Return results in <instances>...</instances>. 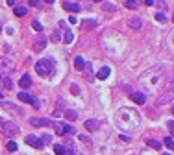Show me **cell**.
<instances>
[{
  "label": "cell",
  "mask_w": 174,
  "mask_h": 155,
  "mask_svg": "<svg viewBox=\"0 0 174 155\" xmlns=\"http://www.w3.org/2000/svg\"><path fill=\"white\" fill-rule=\"evenodd\" d=\"M54 126H56V133H57V135H65V124H61V122H56Z\"/></svg>",
  "instance_id": "d6986e66"
},
{
  "label": "cell",
  "mask_w": 174,
  "mask_h": 155,
  "mask_svg": "<svg viewBox=\"0 0 174 155\" xmlns=\"http://www.w3.org/2000/svg\"><path fill=\"white\" fill-rule=\"evenodd\" d=\"M135 6H137V0H126V7L135 9Z\"/></svg>",
  "instance_id": "d4e9b609"
},
{
  "label": "cell",
  "mask_w": 174,
  "mask_h": 155,
  "mask_svg": "<svg viewBox=\"0 0 174 155\" xmlns=\"http://www.w3.org/2000/svg\"><path fill=\"white\" fill-rule=\"evenodd\" d=\"M41 141H43V142H50V141H52V137H50V135H43V137H41Z\"/></svg>",
  "instance_id": "d6a6232c"
},
{
  "label": "cell",
  "mask_w": 174,
  "mask_h": 155,
  "mask_svg": "<svg viewBox=\"0 0 174 155\" xmlns=\"http://www.w3.org/2000/svg\"><path fill=\"white\" fill-rule=\"evenodd\" d=\"M4 87H6V89H11V87H13V83H11V80H9V78H6V80H4Z\"/></svg>",
  "instance_id": "f1b7e54d"
},
{
  "label": "cell",
  "mask_w": 174,
  "mask_h": 155,
  "mask_svg": "<svg viewBox=\"0 0 174 155\" xmlns=\"http://www.w3.org/2000/svg\"><path fill=\"white\" fill-rule=\"evenodd\" d=\"M45 46H46V37H45V35H41V37L37 39V43L33 44V50H35V52H41Z\"/></svg>",
  "instance_id": "ba28073f"
},
{
  "label": "cell",
  "mask_w": 174,
  "mask_h": 155,
  "mask_svg": "<svg viewBox=\"0 0 174 155\" xmlns=\"http://www.w3.org/2000/svg\"><path fill=\"white\" fill-rule=\"evenodd\" d=\"M19 85H20L22 89H30V87H32V78H30L28 74L20 76V81H19Z\"/></svg>",
  "instance_id": "9c48e42d"
},
{
  "label": "cell",
  "mask_w": 174,
  "mask_h": 155,
  "mask_svg": "<svg viewBox=\"0 0 174 155\" xmlns=\"http://www.w3.org/2000/svg\"><path fill=\"white\" fill-rule=\"evenodd\" d=\"M0 98H2V92H0Z\"/></svg>",
  "instance_id": "60d3db41"
},
{
  "label": "cell",
  "mask_w": 174,
  "mask_h": 155,
  "mask_svg": "<svg viewBox=\"0 0 174 155\" xmlns=\"http://www.w3.org/2000/svg\"><path fill=\"white\" fill-rule=\"evenodd\" d=\"M74 67H76V70H83V68H85V61L78 55V57L74 59Z\"/></svg>",
  "instance_id": "5bb4252c"
},
{
  "label": "cell",
  "mask_w": 174,
  "mask_h": 155,
  "mask_svg": "<svg viewBox=\"0 0 174 155\" xmlns=\"http://www.w3.org/2000/svg\"><path fill=\"white\" fill-rule=\"evenodd\" d=\"M26 144L32 146V148H37V150H43V148H45V142H43L39 137H35V135H28V137H26Z\"/></svg>",
  "instance_id": "277c9868"
},
{
  "label": "cell",
  "mask_w": 174,
  "mask_h": 155,
  "mask_svg": "<svg viewBox=\"0 0 174 155\" xmlns=\"http://www.w3.org/2000/svg\"><path fill=\"white\" fill-rule=\"evenodd\" d=\"M45 2H46V4H54V0H45Z\"/></svg>",
  "instance_id": "74e56055"
},
{
  "label": "cell",
  "mask_w": 174,
  "mask_h": 155,
  "mask_svg": "<svg viewBox=\"0 0 174 155\" xmlns=\"http://www.w3.org/2000/svg\"><path fill=\"white\" fill-rule=\"evenodd\" d=\"M30 4H32V6H39V4H41V0H30Z\"/></svg>",
  "instance_id": "e575fe53"
},
{
  "label": "cell",
  "mask_w": 174,
  "mask_h": 155,
  "mask_svg": "<svg viewBox=\"0 0 174 155\" xmlns=\"http://www.w3.org/2000/svg\"><path fill=\"white\" fill-rule=\"evenodd\" d=\"M109 72H111V70H109V67H102V68L96 72V78H98V80H106V78L109 76Z\"/></svg>",
  "instance_id": "8fae6325"
},
{
  "label": "cell",
  "mask_w": 174,
  "mask_h": 155,
  "mask_svg": "<svg viewBox=\"0 0 174 155\" xmlns=\"http://www.w3.org/2000/svg\"><path fill=\"white\" fill-rule=\"evenodd\" d=\"M98 126H100V124H98L96 120H87V122H85V128H87L89 131H95V129H98Z\"/></svg>",
  "instance_id": "9a60e30c"
},
{
  "label": "cell",
  "mask_w": 174,
  "mask_h": 155,
  "mask_svg": "<svg viewBox=\"0 0 174 155\" xmlns=\"http://www.w3.org/2000/svg\"><path fill=\"white\" fill-rule=\"evenodd\" d=\"M69 22H70V24H76V22H78V18L72 15V17H69Z\"/></svg>",
  "instance_id": "836d02e7"
},
{
  "label": "cell",
  "mask_w": 174,
  "mask_h": 155,
  "mask_svg": "<svg viewBox=\"0 0 174 155\" xmlns=\"http://www.w3.org/2000/svg\"><path fill=\"white\" fill-rule=\"evenodd\" d=\"M30 124L35 126V128H46V126H50V120H46V118H32Z\"/></svg>",
  "instance_id": "8992f818"
},
{
  "label": "cell",
  "mask_w": 174,
  "mask_h": 155,
  "mask_svg": "<svg viewBox=\"0 0 174 155\" xmlns=\"http://www.w3.org/2000/svg\"><path fill=\"white\" fill-rule=\"evenodd\" d=\"M63 7H65L67 11H72V13L80 11V4H74V2H63Z\"/></svg>",
  "instance_id": "30bf717a"
},
{
  "label": "cell",
  "mask_w": 174,
  "mask_h": 155,
  "mask_svg": "<svg viewBox=\"0 0 174 155\" xmlns=\"http://www.w3.org/2000/svg\"><path fill=\"white\" fill-rule=\"evenodd\" d=\"M163 144H165V146H169V148H171V150H174V141H172V139H169V137H167V139H165V142H163Z\"/></svg>",
  "instance_id": "484cf974"
},
{
  "label": "cell",
  "mask_w": 174,
  "mask_h": 155,
  "mask_svg": "<svg viewBox=\"0 0 174 155\" xmlns=\"http://www.w3.org/2000/svg\"><path fill=\"white\" fill-rule=\"evenodd\" d=\"M76 116H78L76 111H72V109H67V111H65V118H67V120L72 122V120H76Z\"/></svg>",
  "instance_id": "e0dca14e"
},
{
  "label": "cell",
  "mask_w": 174,
  "mask_h": 155,
  "mask_svg": "<svg viewBox=\"0 0 174 155\" xmlns=\"http://www.w3.org/2000/svg\"><path fill=\"white\" fill-rule=\"evenodd\" d=\"M65 133H67V135H72V133H74V128L69 126V124H65Z\"/></svg>",
  "instance_id": "4316f807"
},
{
  "label": "cell",
  "mask_w": 174,
  "mask_h": 155,
  "mask_svg": "<svg viewBox=\"0 0 174 155\" xmlns=\"http://www.w3.org/2000/svg\"><path fill=\"white\" fill-rule=\"evenodd\" d=\"M15 68V63L11 59H6V57H0V74L2 72H11Z\"/></svg>",
  "instance_id": "5b68a950"
},
{
  "label": "cell",
  "mask_w": 174,
  "mask_h": 155,
  "mask_svg": "<svg viewBox=\"0 0 174 155\" xmlns=\"http://www.w3.org/2000/svg\"><path fill=\"white\" fill-rule=\"evenodd\" d=\"M72 39H74L72 31L70 30H65V43H72Z\"/></svg>",
  "instance_id": "7402d4cb"
},
{
  "label": "cell",
  "mask_w": 174,
  "mask_h": 155,
  "mask_svg": "<svg viewBox=\"0 0 174 155\" xmlns=\"http://www.w3.org/2000/svg\"><path fill=\"white\" fill-rule=\"evenodd\" d=\"M115 120H117V126L121 129H124V131H132V129H135L141 124V116L134 109H126V107L117 113Z\"/></svg>",
  "instance_id": "6da1fadb"
},
{
  "label": "cell",
  "mask_w": 174,
  "mask_h": 155,
  "mask_svg": "<svg viewBox=\"0 0 174 155\" xmlns=\"http://www.w3.org/2000/svg\"><path fill=\"white\" fill-rule=\"evenodd\" d=\"M130 98H132L135 104H139V105H143V104L146 102V98H145L143 92H130Z\"/></svg>",
  "instance_id": "52a82bcc"
},
{
  "label": "cell",
  "mask_w": 174,
  "mask_h": 155,
  "mask_svg": "<svg viewBox=\"0 0 174 155\" xmlns=\"http://www.w3.org/2000/svg\"><path fill=\"white\" fill-rule=\"evenodd\" d=\"M52 39H54V43H59V33L54 31V33H52Z\"/></svg>",
  "instance_id": "1f68e13d"
},
{
  "label": "cell",
  "mask_w": 174,
  "mask_h": 155,
  "mask_svg": "<svg viewBox=\"0 0 174 155\" xmlns=\"http://www.w3.org/2000/svg\"><path fill=\"white\" fill-rule=\"evenodd\" d=\"M7 4H9V6H13V4H15V0H7Z\"/></svg>",
  "instance_id": "8d00e7d4"
},
{
  "label": "cell",
  "mask_w": 174,
  "mask_h": 155,
  "mask_svg": "<svg viewBox=\"0 0 174 155\" xmlns=\"http://www.w3.org/2000/svg\"><path fill=\"white\" fill-rule=\"evenodd\" d=\"M35 70H37V74L39 76H50L52 72H54V59H41V61H37L35 63Z\"/></svg>",
  "instance_id": "7a4b0ae2"
},
{
  "label": "cell",
  "mask_w": 174,
  "mask_h": 155,
  "mask_svg": "<svg viewBox=\"0 0 174 155\" xmlns=\"http://www.w3.org/2000/svg\"><path fill=\"white\" fill-rule=\"evenodd\" d=\"M148 146H150V148H154V150H161V146H163V144H161V142H158V141H148Z\"/></svg>",
  "instance_id": "44dd1931"
},
{
  "label": "cell",
  "mask_w": 174,
  "mask_h": 155,
  "mask_svg": "<svg viewBox=\"0 0 174 155\" xmlns=\"http://www.w3.org/2000/svg\"><path fill=\"white\" fill-rule=\"evenodd\" d=\"M163 155H171V153H163Z\"/></svg>",
  "instance_id": "ab89813d"
},
{
  "label": "cell",
  "mask_w": 174,
  "mask_h": 155,
  "mask_svg": "<svg viewBox=\"0 0 174 155\" xmlns=\"http://www.w3.org/2000/svg\"><path fill=\"white\" fill-rule=\"evenodd\" d=\"M93 2H104V0H93Z\"/></svg>",
  "instance_id": "f35d334b"
},
{
  "label": "cell",
  "mask_w": 174,
  "mask_h": 155,
  "mask_svg": "<svg viewBox=\"0 0 174 155\" xmlns=\"http://www.w3.org/2000/svg\"><path fill=\"white\" fill-rule=\"evenodd\" d=\"M141 24H143V20H141V18H137V17L130 20V26H132L134 30H137V28H141Z\"/></svg>",
  "instance_id": "ac0fdd59"
},
{
  "label": "cell",
  "mask_w": 174,
  "mask_h": 155,
  "mask_svg": "<svg viewBox=\"0 0 174 155\" xmlns=\"http://www.w3.org/2000/svg\"><path fill=\"white\" fill-rule=\"evenodd\" d=\"M63 148H65V155H76V150H74V144L72 142H65Z\"/></svg>",
  "instance_id": "7c38bea8"
},
{
  "label": "cell",
  "mask_w": 174,
  "mask_h": 155,
  "mask_svg": "<svg viewBox=\"0 0 174 155\" xmlns=\"http://www.w3.org/2000/svg\"><path fill=\"white\" fill-rule=\"evenodd\" d=\"M0 76H2V74H0Z\"/></svg>",
  "instance_id": "b9f144b4"
},
{
  "label": "cell",
  "mask_w": 174,
  "mask_h": 155,
  "mask_svg": "<svg viewBox=\"0 0 174 155\" xmlns=\"http://www.w3.org/2000/svg\"><path fill=\"white\" fill-rule=\"evenodd\" d=\"M104 11H115V6L113 4H104Z\"/></svg>",
  "instance_id": "83f0119b"
},
{
  "label": "cell",
  "mask_w": 174,
  "mask_h": 155,
  "mask_svg": "<svg viewBox=\"0 0 174 155\" xmlns=\"http://www.w3.org/2000/svg\"><path fill=\"white\" fill-rule=\"evenodd\" d=\"M156 18H158L159 22H165V20H167V17H165L163 13H158V15H156Z\"/></svg>",
  "instance_id": "f546056e"
},
{
  "label": "cell",
  "mask_w": 174,
  "mask_h": 155,
  "mask_svg": "<svg viewBox=\"0 0 174 155\" xmlns=\"http://www.w3.org/2000/svg\"><path fill=\"white\" fill-rule=\"evenodd\" d=\"M167 128L171 129V133L174 135V120H169V122H167Z\"/></svg>",
  "instance_id": "4dcf8cb0"
},
{
  "label": "cell",
  "mask_w": 174,
  "mask_h": 155,
  "mask_svg": "<svg viewBox=\"0 0 174 155\" xmlns=\"http://www.w3.org/2000/svg\"><path fill=\"white\" fill-rule=\"evenodd\" d=\"M7 150H9V152H17V142L9 141V142H7Z\"/></svg>",
  "instance_id": "cb8c5ba5"
},
{
  "label": "cell",
  "mask_w": 174,
  "mask_h": 155,
  "mask_svg": "<svg viewBox=\"0 0 174 155\" xmlns=\"http://www.w3.org/2000/svg\"><path fill=\"white\" fill-rule=\"evenodd\" d=\"M145 4H146V6H152V4H154V0H145Z\"/></svg>",
  "instance_id": "d590c367"
},
{
  "label": "cell",
  "mask_w": 174,
  "mask_h": 155,
  "mask_svg": "<svg viewBox=\"0 0 174 155\" xmlns=\"http://www.w3.org/2000/svg\"><path fill=\"white\" fill-rule=\"evenodd\" d=\"M26 13H28V9H26L24 6H17V7H15V15H17V17H24Z\"/></svg>",
  "instance_id": "2e32d148"
},
{
  "label": "cell",
  "mask_w": 174,
  "mask_h": 155,
  "mask_svg": "<svg viewBox=\"0 0 174 155\" xmlns=\"http://www.w3.org/2000/svg\"><path fill=\"white\" fill-rule=\"evenodd\" d=\"M54 152H56V155H65V148H63V144H56V146H54Z\"/></svg>",
  "instance_id": "ffe728a7"
},
{
  "label": "cell",
  "mask_w": 174,
  "mask_h": 155,
  "mask_svg": "<svg viewBox=\"0 0 174 155\" xmlns=\"http://www.w3.org/2000/svg\"><path fill=\"white\" fill-rule=\"evenodd\" d=\"M0 133H4L6 137H15V135H19V126L13 122L0 120Z\"/></svg>",
  "instance_id": "3957f363"
},
{
  "label": "cell",
  "mask_w": 174,
  "mask_h": 155,
  "mask_svg": "<svg viewBox=\"0 0 174 155\" xmlns=\"http://www.w3.org/2000/svg\"><path fill=\"white\" fill-rule=\"evenodd\" d=\"M32 28H33L35 31H43V26H41V22H37V20H33V22H32Z\"/></svg>",
  "instance_id": "603a6c76"
},
{
  "label": "cell",
  "mask_w": 174,
  "mask_h": 155,
  "mask_svg": "<svg viewBox=\"0 0 174 155\" xmlns=\"http://www.w3.org/2000/svg\"><path fill=\"white\" fill-rule=\"evenodd\" d=\"M19 100L20 102H26V104H32L33 102V96H30L28 92H19Z\"/></svg>",
  "instance_id": "4fadbf2b"
}]
</instances>
